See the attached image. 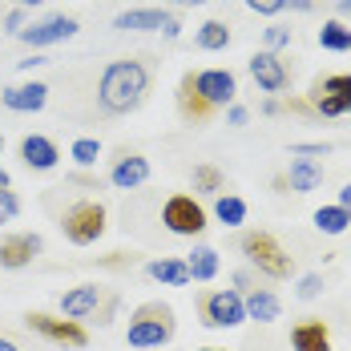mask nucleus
<instances>
[{"label": "nucleus", "instance_id": "nucleus-32", "mask_svg": "<svg viewBox=\"0 0 351 351\" xmlns=\"http://www.w3.org/2000/svg\"><path fill=\"white\" fill-rule=\"evenodd\" d=\"M291 154H295V158H327V154H331V145H327V141H295V145H291Z\"/></svg>", "mask_w": 351, "mask_h": 351}, {"label": "nucleus", "instance_id": "nucleus-11", "mask_svg": "<svg viewBox=\"0 0 351 351\" xmlns=\"http://www.w3.org/2000/svg\"><path fill=\"white\" fill-rule=\"evenodd\" d=\"M77 16H45V21H33V25H25L21 29V40L29 45V49H45V45H61V40H69L77 36Z\"/></svg>", "mask_w": 351, "mask_h": 351}, {"label": "nucleus", "instance_id": "nucleus-22", "mask_svg": "<svg viewBox=\"0 0 351 351\" xmlns=\"http://www.w3.org/2000/svg\"><path fill=\"white\" fill-rule=\"evenodd\" d=\"M145 275L154 282H166V287H186L190 282V267H186V258H154L145 267Z\"/></svg>", "mask_w": 351, "mask_h": 351}, {"label": "nucleus", "instance_id": "nucleus-6", "mask_svg": "<svg viewBox=\"0 0 351 351\" xmlns=\"http://www.w3.org/2000/svg\"><path fill=\"white\" fill-rule=\"evenodd\" d=\"M162 222H166L170 234H182V239H198V234L210 226V222H206V206H202L194 194H174V198H166Z\"/></svg>", "mask_w": 351, "mask_h": 351}, {"label": "nucleus", "instance_id": "nucleus-5", "mask_svg": "<svg viewBox=\"0 0 351 351\" xmlns=\"http://www.w3.org/2000/svg\"><path fill=\"white\" fill-rule=\"evenodd\" d=\"M194 307H198L202 327H239L246 319V307H243L239 291H198Z\"/></svg>", "mask_w": 351, "mask_h": 351}, {"label": "nucleus", "instance_id": "nucleus-33", "mask_svg": "<svg viewBox=\"0 0 351 351\" xmlns=\"http://www.w3.org/2000/svg\"><path fill=\"white\" fill-rule=\"evenodd\" d=\"M263 40H267V53H279V49H287V45H291V29L271 25V29L263 33Z\"/></svg>", "mask_w": 351, "mask_h": 351}, {"label": "nucleus", "instance_id": "nucleus-42", "mask_svg": "<svg viewBox=\"0 0 351 351\" xmlns=\"http://www.w3.org/2000/svg\"><path fill=\"white\" fill-rule=\"evenodd\" d=\"M29 4H45V0H21V8H29Z\"/></svg>", "mask_w": 351, "mask_h": 351}, {"label": "nucleus", "instance_id": "nucleus-1", "mask_svg": "<svg viewBox=\"0 0 351 351\" xmlns=\"http://www.w3.org/2000/svg\"><path fill=\"white\" fill-rule=\"evenodd\" d=\"M149 85H154V73L141 57H121L106 65L101 73V85H97V106L113 113V117H125L141 109V101L149 97Z\"/></svg>", "mask_w": 351, "mask_h": 351}, {"label": "nucleus", "instance_id": "nucleus-35", "mask_svg": "<svg viewBox=\"0 0 351 351\" xmlns=\"http://www.w3.org/2000/svg\"><path fill=\"white\" fill-rule=\"evenodd\" d=\"M21 29H25V8H12V12L4 16V33L21 36Z\"/></svg>", "mask_w": 351, "mask_h": 351}, {"label": "nucleus", "instance_id": "nucleus-40", "mask_svg": "<svg viewBox=\"0 0 351 351\" xmlns=\"http://www.w3.org/2000/svg\"><path fill=\"white\" fill-rule=\"evenodd\" d=\"M339 12H351V0H339Z\"/></svg>", "mask_w": 351, "mask_h": 351}, {"label": "nucleus", "instance_id": "nucleus-24", "mask_svg": "<svg viewBox=\"0 0 351 351\" xmlns=\"http://www.w3.org/2000/svg\"><path fill=\"white\" fill-rule=\"evenodd\" d=\"M319 49H327V53H351V29L343 21H323V29H319Z\"/></svg>", "mask_w": 351, "mask_h": 351}, {"label": "nucleus", "instance_id": "nucleus-2", "mask_svg": "<svg viewBox=\"0 0 351 351\" xmlns=\"http://www.w3.org/2000/svg\"><path fill=\"white\" fill-rule=\"evenodd\" d=\"M174 335H178L174 307H170V303H162V299H149V303H141L138 311L130 315L125 343H130V348H138V351H149V348H166Z\"/></svg>", "mask_w": 351, "mask_h": 351}, {"label": "nucleus", "instance_id": "nucleus-15", "mask_svg": "<svg viewBox=\"0 0 351 351\" xmlns=\"http://www.w3.org/2000/svg\"><path fill=\"white\" fill-rule=\"evenodd\" d=\"M101 303H106V291H101L97 282H81V287H73L69 295H61V315L81 323V319L97 315Z\"/></svg>", "mask_w": 351, "mask_h": 351}, {"label": "nucleus", "instance_id": "nucleus-19", "mask_svg": "<svg viewBox=\"0 0 351 351\" xmlns=\"http://www.w3.org/2000/svg\"><path fill=\"white\" fill-rule=\"evenodd\" d=\"M291 348L295 351H331V331L323 319H303L291 327Z\"/></svg>", "mask_w": 351, "mask_h": 351}, {"label": "nucleus", "instance_id": "nucleus-20", "mask_svg": "<svg viewBox=\"0 0 351 351\" xmlns=\"http://www.w3.org/2000/svg\"><path fill=\"white\" fill-rule=\"evenodd\" d=\"M243 307H246V319H258V323H275L282 315V303L271 287H250L243 295Z\"/></svg>", "mask_w": 351, "mask_h": 351}, {"label": "nucleus", "instance_id": "nucleus-10", "mask_svg": "<svg viewBox=\"0 0 351 351\" xmlns=\"http://www.w3.org/2000/svg\"><path fill=\"white\" fill-rule=\"evenodd\" d=\"M194 89L202 93V101L214 109L234 106V93H239V81L230 69H198L194 73Z\"/></svg>", "mask_w": 351, "mask_h": 351}, {"label": "nucleus", "instance_id": "nucleus-36", "mask_svg": "<svg viewBox=\"0 0 351 351\" xmlns=\"http://www.w3.org/2000/svg\"><path fill=\"white\" fill-rule=\"evenodd\" d=\"M246 117H250V113H246L243 106H230V109H226V121H230V125H246Z\"/></svg>", "mask_w": 351, "mask_h": 351}, {"label": "nucleus", "instance_id": "nucleus-17", "mask_svg": "<svg viewBox=\"0 0 351 351\" xmlns=\"http://www.w3.org/2000/svg\"><path fill=\"white\" fill-rule=\"evenodd\" d=\"M49 101V85L45 81H29V85H8L0 93V106L12 113H40Z\"/></svg>", "mask_w": 351, "mask_h": 351}, {"label": "nucleus", "instance_id": "nucleus-13", "mask_svg": "<svg viewBox=\"0 0 351 351\" xmlns=\"http://www.w3.org/2000/svg\"><path fill=\"white\" fill-rule=\"evenodd\" d=\"M40 250H45L40 234H4L0 239V267L4 271H25Z\"/></svg>", "mask_w": 351, "mask_h": 351}, {"label": "nucleus", "instance_id": "nucleus-26", "mask_svg": "<svg viewBox=\"0 0 351 351\" xmlns=\"http://www.w3.org/2000/svg\"><path fill=\"white\" fill-rule=\"evenodd\" d=\"M214 218L222 222V226H243L246 222V202L239 194H218V202H214Z\"/></svg>", "mask_w": 351, "mask_h": 351}, {"label": "nucleus", "instance_id": "nucleus-43", "mask_svg": "<svg viewBox=\"0 0 351 351\" xmlns=\"http://www.w3.org/2000/svg\"><path fill=\"white\" fill-rule=\"evenodd\" d=\"M198 351H226V348H198Z\"/></svg>", "mask_w": 351, "mask_h": 351}, {"label": "nucleus", "instance_id": "nucleus-34", "mask_svg": "<svg viewBox=\"0 0 351 351\" xmlns=\"http://www.w3.org/2000/svg\"><path fill=\"white\" fill-rule=\"evenodd\" d=\"M295 295H299V299H319V295H323V275H303L299 287H295Z\"/></svg>", "mask_w": 351, "mask_h": 351}, {"label": "nucleus", "instance_id": "nucleus-7", "mask_svg": "<svg viewBox=\"0 0 351 351\" xmlns=\"http://www.w3.org/2000/svg\"><path fill=\"white\" fill-rule=\"evenodd\" d=\"M25 327L36 331L40 339H49V343H61V348H85V343H89V331H85L77 319H65V315L29 311V315H25Z\"/></svg>", "mask_w": 351, "mask_h": 351}, {"label": "nucleus", "instance_id": "nucleus-39", "mask_svg": "<svg viewBox=\"0 0 351 351\" xmlns=\"http://www.w3.org/2000/svg\"><path fill=\"white\" fill-rule=\"evenodd\" d=\"M0 186H12V174H8L4 166H0Z\"/></svg>", "mask_w": 351, "mask_h": 351}, {"label": "nucleus", "instance_id": "nucleus-23", "mask_svg": "<svg viewBox=\"0 0 351 351\" xmlns=\"http://www.w3.org/2000/svg\"><path fill=\"white\" fill-rule=\"evenodd\" d=\"M186 267H190V279L194 282H210L218 275V250L214 246H194L186 254Z\"/></svg>", "mask_w": 351, "mask_h": 351}, {"label": "nucleus", "instance_id": "nucleus-41", "mask_svg": "<svg viewBox=\"0 0 351 351\" xmlns=\"http://www.w3.org/2000/svg\"><path fill=\"white\" fill-rule=\"evenodd\" d=\"M178 4H190V8H194V4H206V0H178Z\"/></svg>", "mask_w": 351, "mask_h": 351}, {"label": "nucleus", "instance_id": "nucleus-25", "mask_svg": "<svg viewBox=\"0 0 351 351\" xmlns=\"http://www.w3.org/2000/svg\"><path fill=\"white\" fill-rule=\"evenodd\" d=\"M351 226V214L339 206V202H331V206H319L315 210V230L319 234H343Z\"/></svg>", "mask_w": 351, "mask_h": 351}, {"label": "nucleus", "instance_id": "nucleus-3", "mask_svg": "<svg viewBox=\"0 0 351 351\" xmlns=\"http://www.w3.org/2000/svg\"><path fill=\"white\" fill-rule=\"evenodd\" d=\"M239 246H243V254L258 267V275H267V279H291L295 275V258L282 250V243L271 234V230H246L243 239H239Z\"/></svg>", "mask_w": 351, "mask_h": 351}, {"label": "nucleus", "instance_id": "nucleus-9", "mask_svg": "<svg viewBox=\"0 0 351 351\" xmlns=\"http://www.w3.org/2000/svg\"><path fill=\"white\" fill-rule=\"evenodd\" d=\"M113 29L117 33H166L178 36L182 33V21L166 8H130V12H117L113 16Z\"/></svg>", "mask_w": 351, "mask_h": 351}, {"label": "nucleus", "instance_id": "nucleus-37", "mask_svg": "<svg viewBox=\"0 0 351 351\" xmlns=\"http://www.w3.org/2000/svg\"><path fill=\"white\" fill-rule=\"evenodd\" d=\"M339 206H343V210L351 214V182L343 186V190H339Z\"/></svg>", "mask_w": 351, "mask_h": 351}, {"label": "nucleus", "instance_id": "nucleus-4", "mask_svg": "<svg viewBox=\"0 0 351 351\" xmlns=\"http://www.w3.org/2000/svg\"><path fill=\"white\" fill-rule=\"evenodd\" d=\"M106 226H109V214L101 202H73L69 210H65V218H61V230H65V239L73 246L97 243L106 234Z\"/></svg>", "mask_w": 351, "mask_h": 351}, {"label": "nucleus", "instance_id": "nucleus-29", "mask_svg": "<svg viewBox=\"0 0 351 351\" xmlns=\"http://www.w3.org/2000/svg\"><path fill=\"white\" fill-rule=\"evenodd\" d=\"M246 8H250V12H263V16H275V12H282V8L311 12L315 4H311V0H246Z\"/></svg>", "mask_w": 351, "mask_h": 351}, {"label": "nucleus", "instance_id": "nucleus-14", "mask_svg": "<svg viewBox=\"0 0 351 351\" xmlns=\"http://www.w3.org/2000/svg\"><path fill=\"white\" fill-rule=\"evenodd\" d=\"M109 182L117 190H138L149 182V158H141L138 149H121L109 166Z\"/></svg>", "mask_w": 351, "mask_h": 351}, {"label": "nucleus", "instance_id": "nucleus-27", "mask_svg": "<svg viewBox=\"0 0 351 351\" xmlns=\"http://www.w3.org/2000/svg\"><path fill=\"white\" fill-rule=\"evenodd\" d=\"M198 49H206V53H218V49H226L230 45V29H226V21H206L202 29H198Z\"/></svg>", "mask_w": 351, "mask_h": 351}, {"label": "nucleus", "instance_id": "nucleus-12", "mask_svg": "<svg viewBox=\"0 0 351 351\" xmlns=\"http://www.w3.org/2000/svg\"><path fill=\"white\" fill-rule=\"evenodd\" d=\"M246 69H250V77H254V85L263 89V93H282L287 85H291V73H287V65L279 61V53H254L250 61H246Z\"/></svg>", "mask_w": 351, "mask_h": 351}, {"label": "nucleus", "instance_id": "nucleus-28", "mask_svg": "<svg viewBox=\"0 0 351 351\" xmlns=\"http://www.w3.org/2000/svg\"><path fill=\"white\" fill-rule=\"evenodd\" d=\"M194 190L198 194H222L226 190V178H222V170L218 166H194Z\"/></svg>", "mask_w": 351, "mask_h": 351}, {"label": "nucleus", "instance_id": "nucleus-44", "mask_svg": "<svg viewBox=\"0 0 351 351\" xmlns=\"http://www.w3.org/2000/svg\"><path fill=\"white\" fill-rule=\"evenodd\" d=\"M0 154H4V138H0Z\"/></svg>", "mask_w": 351, "mask_h": 351}, {"label": "nucleus", "instance_id": "nucleus-21", "mask_svg": "<svg viewBox=\"0 0 351 351\" xmlns=\"http://www.w3.org/2000/svg\"><path fill=\"white\" fill-rule=\"evenodd\" d=\"M287 182H291V190H295V194H311V190L323 186V166H319L315 158H295Z\"/></svg>", "mask_w": 351, "mask_h": 351}, {"label": "nucleus", "instance_id": "nucleus-31", "mask_svg": "<svg viewBox=\"0 0 351 351\" xmlns=\"http://www.w3.org/2000/svg\"><path fill=\"white\" fill-rule=\"evenodd\" d=\"M21 214V198H16V190L12 186H0V222H12Z\"/></svg>", "mask_w": 351, "mask_h": 351}, {"label": "nucleus", "instance_id": "nucleus-8", "mask_svg": "<svg viewBox=\"0 0 351 351\" xmlns=\"http://www.w3.org/2000/svg\"><path fill=\"white\" fill-rule=\"evenodd\" d=\"M311 109L323 117H343L351 113V73H331V77H319L311 85Z\"/></svg>", "mask_w": 351, "mask_h": 351}, {"label": "nucleus", "instance_id": "nucleus-30", "mask_svg": "<svg viewBox=\"0 0 351 351\" xmlns=\"http://www.w3.org/2000/svg\"><path fill=\"white\" fill-rule=\"evenodd\" d=\"M69 154H73V162H77V166H93V162L101 158V141H97V138H77Z\"/></svg>", "mask_w": 351, "mask_h": 351}, {"label": "nucleus", "instance_id": "nucleus-38", "mask_svg": "<svg viewBox=\"0 0 351 351\" xmlns=\"http://www.w3.org/2000/svg\"><path fill=\"white\" fill-rule=\"evenodd\" d=\"M0 351H21V348H16L12 339H4V335H0Z\"/></svg>", "mask_w": 351, "mask_h": 351}, {"label": "nucleus", "instance_id": "nucleus-18", "mask_svg": "<svg viewBox=\"0 0 351 351\" xmlns=\"http://www.w3.org/2000/svg\"><path fill=\"white\" fill-rule=\"evenodd\" d=\"M21 162L29 170H36V174H45V170H57L61 149H57V141L45 138V134H29V138L21 141Z\"/></svg>", "mask_w": 351, "mask_h": 351}, {"label": "nucleus", "instance_id": "nucleus-16", "mask_svg": "<svg viewBox=\"0 0 351 351\" xmlns=\"http://www.w3.org/2000/svg\"><path fill=\"white\" fill-rule=\"evenodd\" d=\"M178 113H182L186 125H206L214 113H218V109L206 106L202 93L194 89V73H182V81H178Z\"/></svg>", "mask_w": 351, "mask_h": 351}]
</instances>
